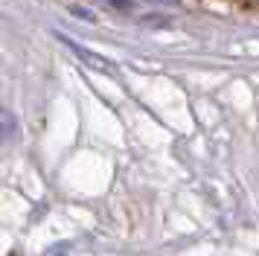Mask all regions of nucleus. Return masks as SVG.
<instances>
[{
	"label": "nucleus",
	"mask_w": 259,
	"mask_h": 256,
	"mask_svg": "<svg viewBox=\"0 0 259 256\" xmlns=\"http://www.w3.org/2000/svg\"><path fill=\"white\" fill-rule=\"evenodd\" d=\"M59 38L64 41V47H67V50H73V53H76V58H82L91 70H99V73H108V76H117V64H111L108 58H102L99 53L88 50V47H82L79 41H73V38H64V35H59Z\"/></svg>",
	"instance_id": "obj_1"
},
{
	"label": "nucleus",
	"mask_w": 259,
	"mask_h": 256,
	"mask_svg": "<svg viewBox=\"0 0 259 256\" xmlns=\"http://www.w3.org/2000/svg\"><path fill=\"white\" fill-rule=\"evenodd\" d=\"M15 128H18V125H15V116L9 114V111H0V137H3V140L12 137Z\"/></svg>",
	"instance_id": "obj_2"
},
{
	"label": "nucleus",
	"mask_w": 259,
	"mask_h": 256,
	"mask_svg": "<svg viewBox=\"0 0 259 256\" xmlns=\"http://www.w3.org/2000/svg\"><path fill=\"white\" fill-rule=\"evenodd\" d=\"M160 3H178V0H160Z\"/></svg>",
	"instance_id": "obj_3"
}]
</instances>
